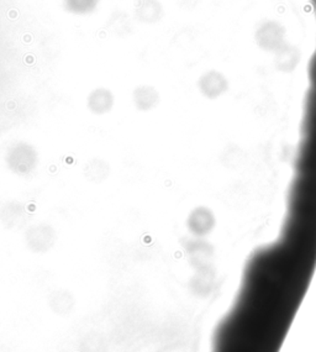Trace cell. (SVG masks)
Here are the masks:
<instances>
[{
  "label": "cell",
  "mask_w": 316,
  "mask_h": 352,
  "mask_svg": "<svg viewBox=\"0 0 316 352\" xmlns=\"http://www.w3.org/2000/svg\"><path fill=\"white\" fill-rule=\"evenodd\" d=\"M5 164L14 175L29 177L36 170L38 153L29 142L19 141L6 150Z\"/></svg>",
  "instance_id": "cell-1"
},
{
  "label": "cell",
  "mask_w": 316,
  "mask_h": 352,
  "mask_svg": "<svg viewBox=\"0 0 316 352\" xmlns=\"http://www.w3.org/2000/svg\"><path fill=\"white\" fill-rule=\"evenodd\" d=\"M115 103L114 94L106 88H97L88 97V108L95 116H103L113 109Z\"/></svg>",
  "instance_id": "cell-2"
},
{
  "label": "cell",
  "mask_w": 316,
  "mask_h": 352,
  "mask_svg": "<svg viewBox=\"0 0 316 352\" xmlns=\"http://www.w3.org/2000/svg\"><path fill=\"white\" fill-rule=\"evenodd\" d=\"M83 175L88 182L103 183L110 176V164L100 157H91L83 166Z\"/></svg>",
  "instance_id": "cell-3"
},
{
  "label": "cell",
  "mask_w": 316,
  "mask_h": 352,
  "mask_svg": "<svg viewBox=\"0 0 316 352\" xmlns=\"http://www.w3.org/2000/svg\"><path fill=\"white\" fill-rule=\"evenodd\" d=\"M135 107L140 111H148L157 107L159 103L158 91L151 85H140L133 94Z\"/></svg>",
  "instance_id": "cell-4"
},
{
  "label": "cell",
  "mask_w": 316,
  "mask_h": 352,
  "mask_svg": "<svg viewBox=\"0 0 316 352\" xmlns=\"http://www.w3.org/2000/svg\"><path fill=\"white\" fill-rule=\"evenodd\" d=\"M27 207L24 203L20 201H5L0 207V219L4 220V223H18L19 220H23L27 214Z\"/></svg>",
  "instance_id": "cell-5"
},
{
  "label": "cell",
  "mask_w": 316,
  "mask_h": 352,
  "mask_svg": "<svg viewBox=\"0 0 316 352\" xmlns=\"http://www.w3.org/2000/svg\"><path fill=\"white\" fill-rule=\"evenodd\" d=\"M99 0H65L68 12L77 15H87L95 10Z\"/></svg>",
  "instance_id": "cell-6"
}]
</instances>
